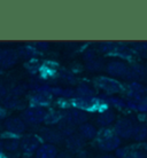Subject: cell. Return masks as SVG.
Listing matches in <instances>:
<instances>
[{"instance_id": "obj_1", "label": "cell", "mask_w": 147, "mask_h": 158, "mask_svg": "<svg viewBox=\"0 0 147 158\" xmlns=\"http://www.w3.org/2000/svg\"><path fill=\"white\" fill-rule=\"evenodd\" d=\"M121 144V139L114 133V131H101L98 134V146L106 151L116 150Z\"/></svg>"}, {"instance_id": "obj_2", "label": "cell", "mask_w": 147, "mask_h": 158, "mask_svg": "<svg viewBox=\"0 0 147 158\" xmlns=\"http://www.w3.org/2000/svg\"><path fill=\"white\" fill-rule=\"evenodd\" d=\"M47 112L40 107L29 108L23 112V119L29 124H38L45 120Z\"/></svg>"}, {"instance_id": "obj_3", "label": "cell", "mask_w": 147, "mask_h": 158, "mask_svg": "<svg viewBox=\"0 0 147 158\" xmlns=\"http://www.w3.org/2000/svg\"><path fill=\"white\" fill-rule=\"evenodd\" d=\"M133 124H132L129 119H119L117 120L114 127V133H115L119 138L129 139L132 136L133 133Z\"/></svg>"}, {"instance_id": "obj_4", "label": "cell", "mask_w": 147, "mask_h": 158, "mask_svg": "<svg viewBox=\"0 0 147 158\" xmlns=\"http://www.w3.org/2000/svg\"><path fill=\"white\" fill-rule=\"evenodd\" d=\"M98 86L103 89L105 92L107 93H119L121 91V84L119 81H116L115 79L113 78H108V77H100L98 79Z\"/></svg>"}, {"instance_id": "obj_5", "label": "cell", "mask_w": 147, "mask_h": 158, "mask_svg": "<svg viewBox=\"0 0 147 158\" xmlns=\"http://www.w3.org/2000/svg\"><path fill=\"white\" fill-rule=\"evenodd\" d=\"M106 70L109 75H113L115 77H128L129 73V68L125 63L121 61H113L110 63H108Z\"/></svg>"}, {"instance_id": "obj_6", "label": "cell", "mask_w": 147, "mask_h": 158, "mask_svg": "<svg viewBox=\"0 0 147 158\" xmlns=\"http://www.w3.org/2000/svg\"><path fill=\"white\" fill-rule=\"evenodd\" d=\"M19 53L13 49H0V67L9 68L16 63Z\"/></svg>"}, {"instance_id": "obj_7", "label": "cell", "mask_w": 147, "mask_h": 158, "mask_svg": "<svg viewBox=\"0 0 147 158\" xmlns=\"http://www.w3.org/2000/svg\"><path fill=\"white\" fill-rule=\"evenodd\" d=\"M5 127L6 130L12 133V134L15 135H20L22 134L25 130V124L21 118H9L5 122Z\"/></svg>"}, {"instance_id": "obj_8", "label": "cell", "mask_w": 147, "mask_h": 158, "mask_svg": "<svg viewBox=\"0 0 147 158\" xmlns=\"http://www.w3.org/2000/svg\"><path fill=\"white\" fill-rule=\"evenodd\" d=\"M51 88H40L39 91L35 93L31 98V103H33L36 107L45 106L50 102L51 100Z\"/></svg>"}, {"instance_id": "obj_9", "label": "cell", "mask_w": 147, "mask_h": 158, "mask_svg": "<svg viewBox=\"0 0 147 158\" xmlns=\"http://www.w3.org/2000/svg\"><path fill=\"white\" fill-rule=\"evenodd\" d=\"M20 147L22 148L23 152L25 154H32L33 151L38 150L39 148V141L36 136H32V135H28L21 140Z\"/></svg>"}, {"instance_id": "obj_10", "label": "cell", "mask_w": 147, "mask_h": 158, "mask_svg": "<svg viewBox=\"0 0 147 158\" xmlns=\"http://www.w3.org/2000/svg\"><path fill=\"white\" fill-rule=\"evenodd\" d=\"M69 123H71L72 125H83L85 120L88 119V115L84 110L76 109V110L70 111L66 117Z\"/></svg>"}, {"instance_id": "obj_11", "label": "cell", "mask_w": 147, "mask_h": 158, "mask_svg": "<svg viewBox=\"0 0 147 158\" xmlns=\"http://www.w3.org/2000/svg\"><path fill=\"white\" fill-rule=\"evenodd\" d=\"M56 156H58L56 148L50 143L40 146L36 152V158H56Z\"/></svg>"}, {"instance_id": "obj_12", "label": "cell", "mask_w": 147, "mask_h": 158, "mask_svg": "<svg viewBox=\"0 0 147 158\" xmlns=\"http://www.w3.org/2000/svg\"><path fill=\"white\" fill-rule=\"evenodd\" d=\"M76 107L80 109V110H93V109H96L98 108V104H99V101L96 99H78L75 100V102H74Z\"/></svg>"}, {"instance_id": "obj_13", "label": "cell", "mask_w": 147, "mask_h": 158, "mask_svg": "<svg viewBox=\"0 0 147 158\" xmlns=\"http://www.w3.org/2000/svg\"><path fill=\"white\" fill-rule=\"evenodd\" d=\"M85 144V141L84 139L80 136V135H74L66 139V146L69 150L76 151V150H80L82 148Z\"/></svg>"}, {"instance_id": "obj_14", "label": "cell", "mask_w": 147, "mask_h": 158, "mask_svg": "<svg viewBox=\"0 0 147 158\" xmlns=\"http://www.w3.org/2000/svg\"><path fill=\"white\" fill-rule=\"evenodd\" d=\"M115 119V114L111 110H102L100 112L98 117H97V123L99 124L100 126L106 127L108 125H110L111 123L114 122Z\"/></svg>"}, {"instance_id": "obj_15", "label": "cell", "mask_w": 147, "mask_h": 158, "mask_svg": "<svg viewBox=\"0 0 147 158\" xmlns=\"http://www.w3.org/2000/svg\"><path fill=\"white\" fill-rule=\"evenodd\" d=\"M41 138L44 139L45 141H47L51 143H56L61 141V138H62V134L60 133L59 131L55 130H50V128H45V130L41 131Z\"/></svg>"}, {"instance_id": "obj_16", "label": "cell", "mask_w": 147, "mask_h": 158, "mask_svg": "<svg viewBox=\"0 0 147 158\" xmlns=\"http://www.w3.org/2000/svg\"><path fill=\"white\" fill-rule=\"evenodd\" d=\"M80 136L83 139H86V140H92V139H94L98 135L96 127L91 125V124H83V125H80Z\"/></svg>"}, {"instance_id": "obj_17", "label": "cell", "mask_w": 147, "mask_h": 158, "mask_svg": "<svg viewBox=\"0 0 147 158\" xmlns=\"http://www.w3.org/2000/svg\"><path fill=\"white\" fill-rule=\"evenodd\" d=\"M59 132L63 135V136L69 138V136H71L72 133H74V125H72L71 123L68 122L66 118L62 119V120L59 122Z\"/></svg>"}, {"instance_id": "obj_18", "label": "cell", "mask_w": 147, "mask_h": 158, "mask_svg": "<svg viewBox=\"0 0 147 158\" xmlns=\"http://www.w3.org/2000/svg\"><path fill=\"white\" fill-rule=\"evenodd\" d=\"M146 75V69L141 65H135L129 70L127 78L129 79H141Z\"/></svg>"}, {"instance_id": "obj_19", "label": "cell", "mask_w": 147, "mask_h": 158, "mask_svg": "<svg viewBox=\"0 0 147 158\" xmlns=\"http://www.w3.org/2000/svg\"><path fill=\"white\" fill-rule=\"evenodd\" d=\"M132 136L135 138V140H138V141H141L144 139L147 138V127L143 124H139V125H136L133 127V133H132Z\"/></svg>"}, {"instance_id": "obj_20", "label": "cell", "mask_w": 147, "mask_h": 158, "mask_svg": "<svg viewBox=\"0 0 147 158\" xmlns=\"http://www.w3.org/2000/svg\"><path fill=\"white\" fill-rule=\"evenodd\" d=\"M76 94L78 95L80 99H92L94 93L88 85H80L76 89Z\"/></svg>"}, {"instance_id": "obj_21", "label": "cell", "mask_w": 147, "mask_h": 158, "mask_svg": "<svg viewBox=\"0 0 147 158\" xmlns=\"http://www.w3.org/2000/svg\"><path fill=\"white\" fill-rule=\"evenodd\" d=\"M21 144V141L19 140H16V139H8L6 140L4 143H2V146H4V149L8 151H15Z\"/></svg>"}, {"instance_id": "obj_22", "label": "cell", "mask_w": 147, "mask_h": 158, "mask_svg": "<svg viewBox=\"0 0 147 158\" xmlns=\"http://www.w3.org/2000/svg\"><path fill=\"white\" fill-rule=\"evenodd\" d=\"M44 122L46 124H56V123L60 122V116L56 112H50L46 115Z\"/></svg>"}, {"instance_id": "obj_23", "label": "cell", "mask_w": 147, "mask_h": 158, "mask_svg": "<svg viewBox=\"0 0 147 158\" xmlns=\"http://www.w3.org/2000/svg\"><path fill=\"white\" fill-rule=\"evenodd\" d=\"M86 67H88V69L91 70V71H98V70L101 69L102 63H101V61H99V60H92V61L89 62Z\"/></svg>"}, {"instance_id": "obj_24", "label": "cell", "mask_w": 147, "mask_h": 158, "mask_svg": "<svg viewBox=\"0 0 147 158\" xmlns=\"http://www.w3.org/2000/svg\"><path fill=\"white\" fill-rule=\"evenodd\" d=\"M115 54L119 55L121 57L129 59L130 55H131V52H130V49H128L127 47H119V46H117V48H116V51H115Z\"/></svg>"}, {"instance_id": "obj_25", "label": "cell", "mask_w": 147, "mask_h": 158, "mask_svg": "<svg viewBox=\"0 0 147 158\" xmlns=\"http://www.w3.org/2000/svg\"><path fill=\"white\" fill-rule=\"evenodd\" d=\"M116 48H117V45L113 43H105L101 45V49L106 53H115Z\"/></svg>"}, {"instance_id": "obj_26", "label": "cell", "mask_w": 147, "mask_h": 158, "mask_svg": "<svg viewBox=\"0 0 147 158\" xmlns=\"http://www.w3.org/2000/svg\"><path fill=\"white\" fill-rule=\"evenodd\" d=\"M135 49L139 53L140 55H143V56H145V57H147V43L138 44V45H136Z\"/></svg>"}, {"instance_id": "obj_27", "label": "cell", "mask_w": 147, "mask_h": 158, "mask_svg": "<svg viewBox=\"0 0 147 158\" xmlns=\"http://www.w3.org/2000/svg\"><path fill=\"white\" fill-rule=\"evenodd\" d=\"M108 102L110 103V104H113V106L117 107V108H122V107L125 106L124 101H122L121 99H117V98H109V99H108Z\"/></svg>"}, {"instance_id": "obj_28", "label": "cell", "mask_w": 147, "mask_h": 158, "mask_svg": "<svg viewBox=\"0 0 147 158\" xmlns=\"http://www.w3.org/2000/svg\"><path fill=\"white\" fill-rule=\"evenodd\" d=\"M129 155L127 148H117L116 149V158H125Z\"/></svg>"}, {"instance_id": "obj_29", "label": "cell", "mask_w": 147, "mask_h": 158, "mask_svg": "<svg viewBox=\"0 0 147 158\" xmlns=\"http://www.w3.org/2000/svg\"><path fill=\"white\" fill-rule=\"evenodd\" d=\"M76 95L75 91H72V89H63V95L62 96H64V98H67V99H71V98H74Z\"/></svg>"}, {"instance_id": "obj_30", "label": "cell", "mask_w": 147, "mask_h": 158, "mask_svg": "<svg viewBox=\"0 0 147 158\" xmlns=\"http://www.w3.org/2000/svg\"><path fill=\"white\" fill-rule=\"evenodd\" d=\"M22 54L23 56H31L32 55V51L29 47H25L22 49Z\"/></svg>"}, {"instance_id": "obj_31", "label": "cell", "mask_w": 147, "mask_h": 158, "mask_svg": "<svg viewBox=\"0 0 147 158\" xmlns=\"http://www.w3.org/2000/svg\"><path fill=\"white\" fill-rule=\"evenodd\" d=\"M37 46H38V49H40V51H45V49H47L48 45L46 43H38L37 44Z\"/></svg>"}, {"instance_id": "obj_32", "label": "cell", "mask_w": 147, "mask_h": 158, "mask_svg": "<svg viewBox=\"0 0 147 158\" xmlns=\"http://www.w3.org/2000/svg\"><path fill=\"white\" fill-rule=\"evenodd\" d=\"M56 158H70V156L67 152H61L59 156H56Z\"/></svg>"}, {"instance_id": "obj_33", "label": "cell", "mask_w": 147, "mask_h": 158, "mask_svg": "<svg viewBox=\"0 0 147 158\" xmlns=\"http://www.w3.org/2000/svg\"><path fill=\"white\" fill-rule=\"evenodd\" d=\"M6 116V110H5V108H2L0 106V118H2Z\"/></svg>"}, {"instance_id": "obj_34", "label": "cell", "mask_w": 147, "mask_h": 158, "mask_svg": "<svg viewBox=\"0 0 147 158\" xmlns=\"http://www.w3.org/2000/svg\"><path fill=\"white\" fill-rule=\"evenodd\" d=\"M100 158H116L115 156H110V155H107V156H101Z\"/></svg>"}, {"instance_id": "obj_35", "label": "cell", "mask_w": 147, "mask_h": 158, "mask_svg": "<svg viewBox=\"0 0 147 158\" xmlns=\"http://www.w3.org/2000/svg\"><path fill=\"white\" fill-rule=\"evenodd\" d=\"M2 91H4V87H2V85H1V84H0V94H1V93H2Z\"/></svg>"}, {"instance_id": "obj_36", "label": "cell", "mask_w": 147, "mask_h": 158, "mask_svg": "<svg viewBox=\"0 0 147 158\" xmlns=\"http://www.w3.org/2000/svg\"><path fill=\"white\" fill-rule=\"evenodd\" d=\"M125 158H133V157H132V155L130 154V152H129V155H128V156H127Z\"/></svg>"}, {"instance_id": "obj_37", "label": "cell", "mask_w": 147, "mask_h": 158, "mask_svg": "<svg viewBox=\"0 0 147 158\" xmlns=\"http://www.w3.org/2000/svg\"><path fill=\"white\" fill-rule=\"evenodd\" d=\"M147 147V146H146ZM146 154H147V148H146Z\"/></svg>"}]
</instances>
